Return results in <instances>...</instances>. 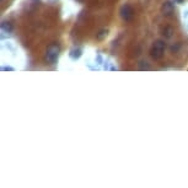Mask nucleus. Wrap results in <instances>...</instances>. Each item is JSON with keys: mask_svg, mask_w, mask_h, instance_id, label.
I'll return each instance as SVG.
<instances>
[{"mask_svg": "<svg viewBox=\"0 0 188 188\" xmlns=\"http://www.w3.org/2000/svg\"><path fill=\"white\" fill-rule=\"evenodd\" d=\"M172 33H173V30H172V27H165V30H164V36L166 37V38H171L172 37Z\"/></svg>", "mask_w": 188, "mask_h": 188, "instance_id": "0eeeda50", "label": "nucleus"}, {"mask_svg": "<svg viewBox=\"0 0 188 188\" xmlns=\"http://www.w3.org/2000/svg\"><path fill=\"white\" fill-rule=\"evenodd\" d=\"M59 53H60V46L59 44L53 43V44L48 46L47 52H46V61L48 63V64H54L58 59V57H59Z\"/></svg>", "mask_w": 188, "mask_h": 188, "instance_id": "f257e3e1", "label": "nucleus"}, {"mask_svg": "<svg viewBox=\"0 0 188 188\" xmlns=\"http://www.w3.org/2000/svg\"><path fill=\"white\" fill-rule=\"evenodd\" d=\"M81 54H82V50H81L80 48H74V49H71L70 53H69V55H70L71 59H79V58L81 57Z\"/></svg>", "mask_w": 188, "mask_h": 188, "instance_id": "39448f33", "label": "nucleus"}, {"mask_svg": "<svg viewBox=\"0 0 188 188\" xmlns=\"http://www.w3.org/2000/svg\"><path fill=\"white\" fill-rule=\"evenodd\" d=\"M107 36V31L106 30H101L100 32L97 33V40H103Z\"/></svg>", "mask_w": 188, "mask_h": 188, "instance_id": "1a4fd4ad", "label": "nucleus"}, {"mask_svg": "<svg viewBox=\"0 0 188 188\" xmlns=\"http://www.w3.org/2000/svg\"><path fill=\"white\" fill-rule=\"evenodd\" d=\"M165 48H166V43L164 41H156L152 47H151V50H150V54L154 59H160L162 58L164 55V52H165Z\"/></svg>", "mask_w": 188, "mask_h": 188, "instance_id": "f03ea898", "label": "nucleus"}, {"mask_svg": "<svg viewBox=\"0 0 188 188\" xmlns=\"http://www.w3.org/2000/svg\"><path fill=\"white\" fill-rule=\"evenodd\" d=\"M175 2H176V3H178V4H181V3H183V2H184V0H175Z\"/></svg>", "mask_w": 188, "mask_h": 188, "instance_id": "f8f14e48", "label": "nucleus"}, {"mask_svg": "<svg viewBox=\"0 0 188 188\" xmlns=\"http://www.w3.org/2000/svg\"><path fill=\"white\" fill-rule=\"evenodd\" d=\"M2 30L6 33H10L12 31V25L10 22H8V21H3L2 22Z\"/></svg>", "mask_w": 188, "mask_h": 188, "instance_id": "423d86ee", "label": "nucleus"}, {"mask_svg": "<svg viewBox=\"0 0 188 188\" xmlns=\"http://www.w3.org/2000/svg\"><path fill=\"white\" fill-rule=\"evenodd\" d=\"M120 16H122V19H123L124 21H127V22L132 21V20H133V16H134V11H133L132 6L128 5V4L123 5V6L120 8Z\"/></svg>", "mask_w": 188, "mask_h": 188, "instance_id": "7ed1b4c3", "label": "nucleus"}, {"mask_svg": "<svg viewBox=\"0 0 188 188\" xmlns=\"http://www.w3.org/2000/svg\"><path fill=\"white\" fill-rule=\"evenodd\" d=\"M2 70H3V71H14L15 69H14V68H11V67H3V68H2Z\"/></svg>", "mask_w": 188, "mask_h": 188, "instance_id": "9d476101", "label": "nucleus"}, {"mask_svg": "<svg viewBox=\"0 0 188 188\" xmlns=\"http://www.w3.org/2000/svg\"><path fill=\"white\" fill-rule=\"evenodd\" d=\"M139 69H140V70H149L150 67H149V64H148V61H140V63H139Z\"/></svg>", "mask_w": 188, "mask_h": 188, "instance_id": "6e6552de", "label": "nucleus"}, {"mask_svg": "<svg viewBox=\"0 0 188 188\" xmlns=\"http://www.w3.org/2000/svg\"><path fill=\"white\" fill-rule=\"evenodd\" d=\"M173 11H175V5H173L171 2H169V0H166V2L162 4V6H161V12H162V15L170 16Z\"/></svg>", "mask_w": 188, "mask_h": 188, "instance_id": "20e7f679", "label": "nucleus"}, {"mask_svg": "<svg viewBox=\"0 0 188 188\" xmlns=\"http://www.w3.org/2000/svg\"><path fill=\"white\" fill-rule=\"evenodd\" d=\"M96 59H97V61H99V64H101V63H102V58H101V55H100V54L96 57Z\"/></svg>", "mask_w": 188, "mask_h": 188, "instance_id": "9b49d317", "label": "nucleus"}]
</instances>
